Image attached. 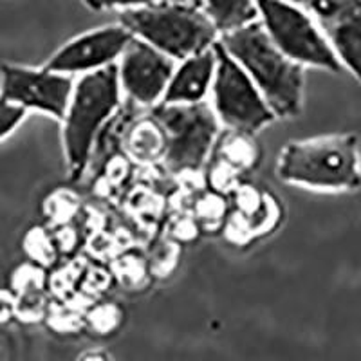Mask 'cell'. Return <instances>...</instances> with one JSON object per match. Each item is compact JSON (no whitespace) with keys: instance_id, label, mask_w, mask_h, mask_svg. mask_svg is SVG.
<instances>
[{"instance_id":"cell-14","label":"cell","mask_w":361,"mask_h":361,"mask_svg":"<svg viewBox=\"0 0 361 361\" xmlns=\"http://www.w3.org/2000/svg\"><path fill=\"white\" fill-rule=\"evenodd\" d=\"M27 111L0 98V141L8 140L13 132L24 123Z\"/></svg>"},{"instance_id":"cell-8","label":"cell","mask_w":361,"mask_h":361,"mask_svg":"<svg viewBox=\"0 0 361 361\" xmlns=\"http://www.w3.org/2000/svg\"><path fill=\"white\" fill-rule=\"evenodd\" d=\"M74 80L40 67L0 63V98L24 111L63 119L73 98Z\"/></svg>"},{"instance_id":"cell-15","label":"cell","mask_w":361,"mask_h":361,"mask_svg":"<svg viewBox=\"0 0 361 361\" xmlns=\"http://www.w3.org/2000/svg\"><path fill=\"white\" fill-rule=\"evenodd\" d=\"M87 8L94 9V11H105V9H135V8H147V6L163 4V2H185V0H83ZM188 2V0H186Z\"/></svg>"},{"instance_id":"cell-16","label":"cell","mask_w":361,"mask_h":361,"mask_svg":"<svg viewBox=\"0 0 361 361\" xmlns=\"http://www.w3.org/2000/svg\"><path fill=\"white\" fill-rule=\"evenodd\" d=\"M17 314V300L11 291L0 289V324H6Z\"/></svg>"},{"instance_id":"cell-5","label":"cell","mask_w":361,"mask_h":361,"mask_svg":"<svg viewBox=\"0 0 361 361\" xmlns=\"http://www.w3.org/2000/svg\"><path fill=\"white\" fill-rule=\"evenodd\" d=\"M152 119L163 134V159L172 172H197L219 132V119L204 102L156 105Z\"/></svg>"},{"instance_id":"cell-13","label":"cell","mask_w":361,"mask_h":361,"mask_svg":"<svg viewBox=\"0 0 361 361\" xmlns=\"http://www.w3.org/2000/svg\"><path fill=\"white\" fill-rule=\"evenodd\" d=\"M202 9L214 22L219 35L230 33L259 20L255 0H202Z\"/></svg>"},{"instance_id":"cell-17","label":"cell","mask_w":361,"mask_h":361,"mask_svg":"<svg viewBox=\"0 0 361 361\" xmlns=\"http://www.w3.org/2000/svg\"><path fill=\"white\" fill-rule=\"evenodd\" d=\"M78 361H111V357L102 350H89L82 357H78Z\"/></svg>"},{"instance_id":"cell-3","label":"cell","mask_w":361,"mask_h":361,"mask_svg":"<svg viewBox=\"0 0 361 361\" xmlns=\"http://www.w3.org/2000/svg\"><path fill=\"white\" fill-rule=\"evenodd\" d=\"M118 24L179 62L212 49L221 37L204 9L186 0L125 9L119 11Z\"/></svg>"},{"instance_id":"cell-7","label":"cell","mask_w":361,"mask_h":361,"mask_svg":"<svg viewBox=\"0 0 361 361\" xmlns=\"http://www.w3.org/2000/svg\"><path fill=\"white\" fill-rule=\"evenodd\" d=\"M214 49L217 66L212 83V94L214 112L219 123L226 125L235 134H257L273 123L276 116L273 114L253 80L226 53L221 42L214 45Z\"/></svg>"},{"instance_id":"cell-9","label":"cell","mask_w":361,"mask_h":361,"mask_svg":"<svg viewBox=\"0 0 361 361\" xmlns=\"http://www.w3.org/2000/svg\"><path fill=\"white\" fill-rule=\"evenodd\" d=\"M316 22L343 69L361 83V0H288Z\"/></svg>"},{"instance_id":"cell-4","label":"cell","mask_w":361,"mask_h":361,"mask_svg":"<svg viewBox=\"0 0 361 361\" xmlns=\"http://www.w3.org/2000/svg\"><path fill=\"white\" fill-rule=\"evenodd\" d=\"M121 102L118 66L83 74L74 83L73 98L63 116V148L69 173L78 179L89 163L94 137Z\"/></svg>"},{"instance_id":"cell-18","label":"cell","mask_w":361,"mask_h":361,"mask_svg":"<svg viewBox=\"0 0 361 361\" xmlns=\"http://www.w3.org/2000/svg\"><path fill=\"white\" fill-rule=\"evenodd\" d=\"M190 4L193 6H199V8H202V0H188Z\"/></svg>"},{"instance_id":"cell-1","label":"cell","mask_w":361,"mask_h":361,"mask_svg":"<svg viewBox=\"0 0 361 361\" xmlns=\"http://www.w3.org/2000/svg\"><path fill=\"white\" fill-rule=\"evenodd\" d=\"M224 51L247 73L276 118H296L304 107V69L267 37L259 20L219 37Z\"/></svg>"},{"instance_id":"cell-12","label":"cell","mask_w":361,"mask_h":361,"mask_svg":"<svg viewBox=\"0 0 361 361\" xmlns=\"http://www.w3.org/2000/svg\"><path fill=\"white\" fill-rule=\"evenodd\" d=\"M215 66H217V58H215L214 47L183 60L180 66L173 71L172 80L166 87L161 103L163 105H193V103L204 102L214 83Z\"/></svg>"},{"instance_id":"cell-10","label":"cell","mask_w":361,"mask_h":361,"mask_svg":"<svg viewBox=\"0 0 361 361\" xmlns=\"http://www.w3.org/2000/svg\"><path fill=\"white\" fill-rule=\"evenodd\" d=\"M132 35L121 24L103 25L63 44L53 56L45 62V69L60 74H89L105 69L118 62Z\"/></svg>"},{"instance_id":"cell-2","label":"cell","mask_w":361,"mask_h":361,"mask_svg":"<svg viewBox=\"0 0 361 361\" xmlns=\"http://www.w3.org/2000/svg\"><path fill=\"white\" fill-rule=\"evenodd\" d=\"M276 173L288 185L320 192L361 190L360 137L329 134L291 141L282 148Z\"/></svg>"},{"instance_id":"cell-6","label":"cell","mask_w":361,"mask_h":361,"mask_svg":"<svg viewBox=\"0 0 361 361\" xmlns=\"http://www.w3.org/2000/svg\"><path fill=\"white\" fill-rule=\"evenodd\" d=\"M259 22L271 42L289 60L302 67H316L329 73L343 69L336 53L316 22L288 0H255Z\"/></svg>"},{"instance_id":"cell-11","label":"cell","mask_w":361,"mask_h":361,"mask_svg":"<svg viewBox=\"0 0 361 361\" xmlns=\"http://www.w3.org/2000/svg\"><path fill=\"white\" fill-rule=\"evenodd\" d=\"M116 66L121 90L145 107L159 105L176 71L172 58L140 38H132Z\"/></svg>"}]
</instances>
